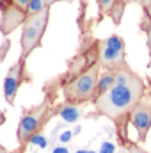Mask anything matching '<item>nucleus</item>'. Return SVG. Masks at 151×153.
Listing matches in <instances>:
<instances>
[{"instance_id":"4468645a","label":"nucleus","mask_w":151,"mask_h":153,"mask_svg":"<svg viewBox=\"0 0 151 153\" xmlns=\"http://www.w3.org/2000/svg\"><path fill=\"white\" fill-rule=\"evenodd\" d=\"M30 143H34V144H38L39 148H46V139L41 135V134H38V135H34L32 139H30Z\"/></svg>"},{"instance_id":"f8f14e48","label":"nucleus","mask_w":151,"mask_h":153,"mask_svg":"<svg viewBox=\"0 0 151 153\" xmlns=\"http://www.w3.org/2000/svg\"><path fill=\"white\" fill-rule=\"evenodd\" d=\"M141 29L146 32V38H148V50H150V64H151V14L144 13V18L141 22Z\"/></svg>"},{"instance_id":"dca6fc26","label":"nucleus","mask_w":151,"mask_h":153,"mask_svg":"<svg viewBox=\"0 0 151 153\" xmlns=\"http://www.w3.org/2000/svg\"><path fill=\"white\" fill-rule=\"evenodd\" d=\"M71 137H73V134H71V132H64V134H61L59 141H61V143H68V141H70Z\"/></svg>"},{"instance_id":"6ab92c4d","label":"nucleus","mask_w":151,"mask_h":153,"mask_svg":"<svg viewBox=\"0 0 151 153\" xmlns=\"http://www.w3.org/2000/svg\"><path fill=\"white\" fill-rule=\"evenodd\" d=\"M4 123H5V114H4V112L0 111V126H2Z\"/></svg>"},{"instance_id":"aec40b11","label":"nucleus","mask_w":151,"mask_h":153,"mask_svg":"<svg viewBox=\"0 0 151 153\" xmlns=\"http://www.w3.org/2000/svg\"><path fill=\"white\" fill-rule=\"evenodd\" d=\"M76 153H94V152H89V150H80V152H76Z\"/></svg>"},{"instance_id":"f3484780","label":"nucleus","mask_w":151,"mask_h":153,"mask_svg":"<svg viewBox=\"0 0 151 153\" xmlns=\"http://www.w3.org/2000/svg\"><path fill=\"white\" fill-rule=\"evenodd\" d=\"M53 153H70V152H68V148H64V146H57V148L53 150Z\"/></svg>"},{"instance_id":"1a4fd4ad","label":"nucleus","mask_w":151,"mask_h":153,"mask_svg":"<svg viewBox=\"0 0 151 153\" xmlns=\"http://www.w3.org/2000/svg\"><path fill=\"white\" fill-rule=\"evenodd\" d=\"M98 4V22H101L105 16L112 18V22L115 25L121 23L123 13H124V0H96Z\"/></svg>"},{"instance_id":"0eeeda50","label":"nucleus","mask_w":151,"mask_h":153,"mask_svg":"<svg viewBox=\"0 0 151 153\" xmlns=\"http://www.w3.org/2000/svg\"><path fill=\"white\" fill-rule=\"evenodd\" d=\"M25 64H27V61L18 59V62H14L7 70V73H5V78H4V96H5V102L9 105L14 103V98L18 94L20 85H23V82H29L30 80L29 75H27Z\"/></svg>"},{"instance_id":"9b49d317","label":"nucleus","mask_w":151,"mask_h":153,"mask_svg":"<svg viewBox=\"0 0 151 153\" xmlns=\"http://www.w3.org/2000/svg\"><path fill=\"white\" fill-rule=\"evenodd\" d=\"M114 80H115V71H112V70H103V71H101V75H100V80H98L96 98H98L100 94H103L107 89H110V87H112Z\"/></svg>"},{"instance_id":"39448f33","label":"nucleus","mask_w":151,"mask_h":153,"mask_svg":"<svg viewBox=\"0 0 151 153\" xmlns=\"http://www.w3.org/2000/svg\"><path fill=\"white\" fill-rule=\"evenodd\" d=\"M98 53H100V64L101 70H112L115 71L123 64H126V48L124 39L117 34L110 38L98 41Z\"/></svg>"},{"instance_id":"412c9836","label":"nucleus","mask_w":151,"mask_h":153,"mask_svg":"<svg viewBox=\"0 0 151 153\" xmlns=\"http://www.w3.org/2000/svg\"><path fill=\"white\" fill-rule=\"evenodd\" d=\"M0 153H7V150H5V148H4L2 144H0Z\"/></svg>"},{"instance_id":"2eb2a0df","label":"nucleus","mask_w":151,"mask_h":153,"mask_svg":"<svg viewBox=\"0 0 151 153\" xmlns=\"http://www.w3.org/2000/svg\"><path fill=\"white\" fill-rule=\"evenodd\" d=\"M114 144L112 143H103L101 144V150H100V153H114Z\"/></svg>"},{"instance_id":"423d86ee","label":"nucleus","mask_w":151,"mask_h":153,"mask_svg":"<svg viewBox=\"0 0 151 153\" xmlns=\"http://www.w3.org/2000/svg\"><path fill=\"white\" fill-rule=\"evenodd\" d=\"M30 0H0V32L9 36L27 20Z\"/></svg>"},{"instance_id":"ddd939ff","label":"nucleus","mask_w":151,"mask_h":153,"mask_svg":"<svg viewBox=\"0 0 151 153\" xmlns=\"http://www.w3.org/2000/svg\"><path fill=\"white\" fill-rule=\"evenodd\" d=\"M48 7V4H46V0H30V4H29V11H27V16H30V14H38L41 11H44Z\"/></svg>"},{"instance_id":"6e6552de","label":"nucleus","mask_w":151,"mask_h":153,"mask_svg":"<svg viewBox=\"0 0 151 153\" xmlns=\"http://www.w3.org/2000/svg\"><path fill=\"white\" fill-rule=\"evenodd\" d=\"M130 125L137 130L139 143H144L151 128V100L144 98L130 114Z\"/></svg>"},{"instance_id":"f257e3e1","label":"nucleus","mask_w":151,"mask_h":153,"mask_svg":"<svg viewBox=\"0 0 151 153\" xmlns=\"http://www.w3.org/2000/svg\"><path fill=\"white\" fill-rule=\"evenodd\" d=\"M146 84L137 75L128 62L115 70V80L112 87L100 94L93 105L98 116H105L117 128V139L128 148V123L132 111L144 100Z\"/></svg>"},{"instance_id":"a211bd4d","label":"nucleus","mask_w":151,"mask_h":153,"mask_svg":"<svg viewBox=\"0 0 151 153\" xmlns=\"http://www.w3.org/2000/svg\"><path fill=\"white\" fill-rule=\"evenodd\" d=\"M57 2H73V0H46L48 7H50V5H53V4H57Z\"/></svg>"},{"instance_id":"20e7f679","label":"nucleus","mask_w":151,"mask_h":153,"mask_svg":"<svg viewBox=\"0 0 151 153\" xmlns=\"http://www.w3.org/2000/svg\"><path fill=\"white\" fill-rule=\"evenodd\" d=\"M48 20H50V7H46L44 11H41L38 14H30L27 16V20L21 25V38H20V59L27 61L29 55L41 46L43 36L46 32L48 27Z\"/></svg>"},{"instance_id":"9d476101","label":"nucleus","mask_w":151,"mask_h":153,"mask_svg":"<svg viewBox=\"0 0 151 153\" xmlns=\"http://www.w3.org/2000/svg\"><path fill=\"white\" fill-rule=\"evenodd\" d=\"M59 116H61L64 121H68V123H75V121H78V117L82 116V111H80L78 105L61 103V107H59Z\"/></svg>"},{"instance_id":"f03ea898","label":"nucleus","mask_w":151,"mask_h":153,"mask_svg":"<svg viewBox=\"0 0 151 153\" xmlns=\"http://www.w3.org/2000/svg\"><path fill=\"white\" fill-rule=\"evenodd\" d=\"M100 75L101 64L98 53V39H93L89 45L82 46V50L70 62L68 71L57 78L64 103L82 105L87 102H94Z\"/></svg>"},{"instance_id":"7ed1b4c3","label":"nucleus","mask_w":151,"mask_h":153,"mask_svg":"<svg viewBox=\"0 0 151 153\" xmlns=\"http://www.w3.org/2000/svg\"><path fill=\"white\" fill-rule=\"evenodd\" d=\"M59 107L61 103L57 105L55 103V91H50L46 93L44 100L32 107V109H27L23 116L20 117V123H18V143H20V148H27V144L30 143V139L34 135L41 134V130L44 128V125L53 117L55 114H59Z\"/></svg>"}]
</instances>
